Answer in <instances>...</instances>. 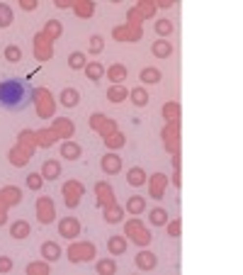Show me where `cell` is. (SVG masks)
<instances>
[{"label": "cell", "mask_w": 243, "mask_h": 275, "mask_svg": "<svg viewBox=\"0 0 243 275\" xmlns=\"http://www.w3.org/2000/svg\"><path fill=\"white\" fill-rule=\"evenodd\" d=\"M42 183H44V178H42L39 173H29V175H27V188H29V190H39Z\"/></svg>", "instance_id": "cell-33"}, {"label": "cell", "mask_w": 243, "mask_h": 275, "mask_svg": "<svg viewBox=\"0 0 243 275\" xmlns=\"http://www.w3.org/2000/svg\"><path fill=\"white\" fill-rule=\"evenodd\" d=\"M12 271V261L7 256H0V273H10Z\"/></svg>", "instance_id": "cell-37"}, {"label": "cell", "mask_w": 243, "mask_h": 275, "mask_svg": "<svg viewBox=\"0 0 243 275\" xmlns=\"http://www.w3.org/2000/svg\"><path fill=\"white\" fill-rule=\"evenodd\" d=\"M129 95H131V102H134L136 107H146V105H148V93H146L144 88H134Z\"/></svg>", "instance_id": "cell-25"}, {"label": "cell", "mask_w": 243, "mask_h": 275, "mask_svg": "<svg viewBox=\"0 0 243 275\" xmlns=\"http://www.w3.org/2000/svg\"><path fill=\"white\" fill-rule=\"evenodd\" d=\"M158 7L168 10V7H173V0H161V2H158Z\"/></svg>", "instance_id": "cell-40"}, {"label": "cell", "mask_w": 243, "mask_h": 275, "mask_svg": "<svg viewBox=\"0 0 243 275\" xmlns=\"http://www.w3.org/2000/svg\"><path fill=\"white\" fill-rule=\"evenodd\" d=\"M34 88L24 78H5L0 80V107L10 112H22L29 107Z\"/></svg>", "instance_id": "cell-1"}, {"label": "cell", "mask_w": 243, "mask_h": 275, "mask_svg": "<svg viewBox=\"0 0 243 275\" xmlns=\"http://www.w3.org/2000/svg\"><path fill=\"white\" fill-rule=\"evenodd\" d=\"M163 115H166L170 122H175V120L180 117V105H178V102H168V105L163 107Z\"/></svg>", "instance_id": "cell-31"}, {"label": "cell", "mask_w": 243, "mask_h": 275, "mask_svg": "<svg viewBox=\"0 0 243 275\" xmlns=\"http://www.w3.org/2000/svg\"><path fill=\"white\" fill-rule=\"evenodd\" d=\"M37 214H39V222H42V224H51V222H54L51 202H49V200H39V202H37Z\"/></svg>", "instance_id": "cell-9"}, {"label": "cell", "mask_w": 243, "mask_h": 275, "mask_svg": "<svg viewBox=\"0 0 243 275\" xmlns=\"http://www.w3.org/2000/svg\"><path fill=\"white\" fill-rule=\"evenodd\" d=\"M20 7L29 12V10H34V7H37V2H34V0H20Z\"/></svg>", "instance_id": "cell-38"}, {"label": "cell", "mask_w": 243, "mask_h": 275, "mask_svg": "<svg viewBox=\"0 0 243 275\" xmlns=\"http://www.w3.org/2000/svg\"><path fill=\"white\" fill-rule=\"evenodd\" d=\"M151 51H153V56H158V59H168V56L173 54V44H170L168 39H158V42H153Z\"/></svg>", "instance_id": "cell-10"}, {"label": "cell", "mask_w": 243, "mask_h": 275, "mask_svg": "<svg viewBox=\"0 0 243 275\" xmlns=\"http://www.w3.org/2000/svg\"><path fill=\"white\" fill-rule=\"evenodd\" d=\"M146 180H148V178H146V171H144V168H139V166L129 168V173H126V183H129V185L139 188V185H144Z\"/></svg>", "instance_id": "cell-11"}, {"label": "cell", "mask_w": 243, "mask_h": 275, "mask_svg": "<svg viewBox=\"0 0 243 275\" xmlns=\"http://www.w3.org/2000/svg\"><path fill=\"white\" fill-rule=\"evenodd\" d=\"M59 234L63 239H68V241H73L78 234H80V222L75 219V217H63L59 222Z\"/></svg>", "instance_id": "cell-4"}, {"label": "cell", "mask_w": 243, "mask_h": 275, "mask_svg": "<svg viewBox=\"0 0 243 275\" xmlns=\"http://www.w3.org/2000/svg\"><path fill=\"white\" fill-rule=\"evenodd\" d=\"M95 271H97V275H115L117 273V261L115 258H102V261H97Z\"/></svg>", "instance_id": "cell-20"}, {"label": "cell", "mask_w": 243, "mask_h": 275, "mask_svg": "<svg viewBox=\"0 0 243 275\" xmlns=\"http://www.w3.org/2000/svg\"><path fill=\"white\" fill-rule=\"evenodd\" d=\"M153 27H156V32H158L161 37H168V34L173 32V22H170V20H156Z\"/></svg>", "instance_id": "cell-30"}, {"label": "cell", "mask_w": 243, "mask_h": 275, "mask_svg": "<svg viewBox=\"0 0 243 275\" xmlns=\"http://www.w3.org/2000/svg\"><path fill=\"white\" fill-rule=\"evenodd\" d=\"M126 95H129V93H126L122 85H112V88L107 90V100H110V102H115V105H117V102H122Z\"/></svg>", "instance_id": "cell-28"}, {"label": "cell", "mask_w": 243, "mask_h": 275, "mask_svg": "<svg viewBox=\"0 0 243 275\" xmlns=\"http://www.w3.org/2000/svg\"><path fill=\"white\" fill-rule=\"evenodd\" d=\"M136 268H141V271H151V268H156V253H151V251H141V253H136Z\"/></svg>", "instance_id": "cell-13"}, {"label": "cell", "mask_w": 243, "mask_h": 275, "mask_svg": "<svg viewBox=\"0 0 243 275\" xmlns=\"http://www.w3.org/2000/svg\"><path fill=\"white\" fill-rule=\"evenodd\" d=\"M51 268H49V261H37V263H29L27 266V275H49Z\"/></svg>", "instance_id": "cell-24"}, {"label": "cell", "mask_w": 243, "mask_h": 275, "mask_svg": "<svg viewBox=\"0 0 243 275\" xmlns=\"http://www.w3.org/2000/svg\"><path fill=\"white\" fill-rule=\"evenodd\" d=\"M85 64H88V61H85V54H83V51H73V54L68 56V66L73 71L85 69Z\"/></svg>", "instance_id": "cell-26"}, {"label": "cell", "mask_w": 243, "mask_h": 275, "mask_svg": "<svg viewBox=\"0 0 243 275\" xmlns=\"http://www.w3.org/2000/svg\"><path fill=\"white\" fill-rule=\"evenodd\" d=\"M95 195L100 198V200H97L100 205H107V207L115 205V202H112V188H110L107 183H97V185H95Z\"/></svg>", "instance_id": "cell-14"}, {"label": "cell", "mask_w": 243, "mask_h": 275, "mask_svg": "<svg viewBox=\"0 0 243 275\" xmlns=\"http://www.w3.org/2000/svg\"><path fill=\"white\" fill-rule=\"evenodd\" d=\"M85 75H88V80H93V83H97L100 78H102V73H105V69H102V64L100 61H90V64H85Z\"/></svg>", "instance_id": "cell-18"}, {"label": "cell", "mask_w": 243, "mask_h": 275, "mask_svg": "<svg viewBox=\"0 0 243 275\" xmlns=\"http://www.w3.org/2000/svg\"><path fill=\"white\" fill-rule=\"evenodd\" d=\"M161 71L156 69V66H148V69H144L139 73V80H144L146 85H156V83H161Z\"/></svg>", "instance_id": "cell-15"}, {"label": "cell", "mask_w": 243, "mask_h": 275, "mask_svg": "<svg viewBox=\"0 0 243 275\" xmlns=\"http://www.w3.org/2000/svg\"><path fill=\"white\" fill-rule=\"evenodd\" d=\"M78 102H80V93H78V90L66 88V90L61 93V105H63V107H75Z\"/></svg>", "instance_id": "cell-19"}, {"label": "cell", "mask_w": 243, "mask_h": 275, "mask_svg": "<svg viewBox=\"0 0 243 275\" xmlns=\"http://www.w3.org/2000/svg\"><path fill=\"white\" fill-rule=\"evenodd\" d=\"M56 7H71V2L68 0H56Z\"/></svg>", "instance_id": "cell-41"}, {"label": "cell", "mask_w": 243, "mask_h": 275, "mask_svg": "<svg viewBox=\"0 0 243 275\" xmlns=\"http://www.w3.org/2000/svg\"><path fill=\"white\" fill-rule=\"evenodd\" d=\"M10 25H12V10L7 5H0V29H5Z\"/></svg>", "instance_id": "cell-32"}, {"label": "cell", "mask_w": 243, "mask_h": 275, "mask_svg": "<svg viewBox=\"0 0 243 275\" xmlns=\"http://www.w3.org/2000/svg\"><path fill=\"white\" fill-rule=\"evenodd\" d=\"M126 209L134 214V217H139L144 209H146V200L144 198H139V195H134V198H129V202H126Z\"/></svg>", "instance_id": "cell-23"}, {"label": "cell", "mask_w": 243, "mask_h": 275, "mask_svg": "<svg viewBox=\"0 0 243 275\" xmlns=\"http://www.w3.org/2000/svg\"><path fill=\"white\" fill-rule=\"evenodd\" d=\"M148 222H151L153 226H166V224H168V212H166L163 207H153V209L148 212Z\"/></svg>", "instance_id": "cell-17"}, {"label": "cell", "mask_w": 243, "mask_h": 275, "mask_svg": "<svg viewBox=\"0 0 243 275\" xmlns=\"http://www.w3.org/2000/svg\"><path fill=\"white\" fill-rule=\"evenodd\" d=\"M166 226H168V236H173V239H178V236H180V229H182L180 219H175V222H168Z\"/></svg>", "instance_id": "cell-35"}, {"label": "cell", "mask_w": 243, "mask_h": 275, "mask_svg": "<svg viewBox=\"0 0 243 275\" xmlns=\"http://www.w3.org/2000/svg\"><path fill=\"white\" fill-rule=\"evenodd\" d=\"M93 256H95V246L93 244H71L68 246V261L71 263L93 261Z\"/></svg>", "instance_id": "cell-3"}, {"label": "cell", "mask_w": 243, "mask_h": 275, "mask_svg": "<svg viewBox=\"0 0 243 275\" xmlns=\"http://www.w3.org/2000/svg\"><path fill=\"white\" fill-rule=\"evenodd\" d=\"M29 231H32V226H29L24 219H20V222H15V224L10 226V236H12V239H17V241L27 239V236H29Z\"/></svg>", "instance_id": "cell-12"}, {"label": "cell", "mask_w": 243, "mask_h": 275, "mask_svg": "<svg viewBox=\"0 0 243 275\" xmlns=\"http://www.w3.org/2000/svg\"><path fill=\"white\" fill-rule=\"evenodd\" d=\"M80 156H83V149H80V144H75V141H63V144H61V158L78 161Z\"/></svg>", "instance_id": "cell-5"}, {"label": "cell", "mask_w": 243, "mask_h": 275, "mask_svg": "<svg viewBox=\"0 0 243 275\" xmlns=\"http://www.w3.org/2000/svg\"><path fill=\"white\" fill-rule=\"evenodd\" d=\"M107 78H110L115 85H122V83H124V78H126V69H124L122 64H115V66H110V69H107Z\"/></svg>", "instance_id": "cell-21"}, {"label": "cell", "mask_w": 243, "mask_h": 275, "mask_svg": "<svg viewBox=\"0 0 243 275\" xmlns=\"http://www.w3.org/2000/svg\"><path fill=\"white\" fill-rule=\"evenodd\" d=\"M122 217H124V209H122L120 205H110V207H107L105 219H107L110 224H117V222H122Z\"/></svg>", "instance_id": "cell-29"}, {"label": "cell", "mask_w": 243, "mask_h": 275, "mask_svg": "<svg viewBox=\"0 0 243 275\" xmlns=\"http://www.w3.org/2000/svg\"><path fill=\"white\" fill-rule=\"evenodd\" d=\"M75 12H80V15H90V7H88V5H75Z\"/></svg>", "instance_id": "cell-39"}, {"label": "cell", "mask_w": 243, "mask_h": 275, "mask_svg": "<svg viewBox=\"0 0 243 275\" xmlns=\"http://www.w3.org/2000/svg\"><path fill=\"white\" fill-rule=\"evenodd\" d=\"M5 59H7L10 64H20V61H22V49H20L17 44L5 47Z\"/></svg>", "instance_id": "cell-27"}, {"label": "cell", "mask_w": 243, "mask_h": 275, "mask_svg": "<svg viewBox=\"0 0 243 275\" xmlns=\"http://www.w3.org/2000/svg\"><path fill=\"white\" fill-rule=\"evenodd\" d=\"M102 49H105V42H102L100 34H95V37L90 39V51H93V54H100Z\"/></svg>", "instance_id": "cell-34"}, {"label": "cell", "mask_w": 243, "mask_h": 275, "mask_svg": "<svg viewBox=\"0 0 243 275\" xmlns=\"http://www.w3.org/2000/svg\"><path fill=\"white\" fill-rule=\"evenodd\" d=\"M61 253H63V251H61V246L56 241H44V244H42V256H44V261H49V263H51V261H59Z\"/></svg>", "instance_id": "cell-8"}, {"label": "cell", "mask_w": 243, "mask_h": 275, "mask_svg": "<svg viewBox=\"0 0 243 275\" xmlns=\"http://www.w3.org/2000/svg\"><path fill=\"white\" fill-rule=\"evenodd\" d=\"M107 251H110L112 256H122V253L126 251V239H124V236H110V239H107Z\"/></svg>", "instance_id": "cell-16"}, {"label": "cell", "mask_w": 243, "mask_h": 275, "mask_svg": "<svg viewBox=\"0 0 243 275\" xmlns=\"http://www.w3.org/2000/svg\"><path fill=\"white\" fill-rule=\"evenodd\" d=\"M124 231H126V236H129L134 244H139V246H148V244H151V234L144 229V224H141L139 219H131V222H126Z\"/></svg>", "instance_id": "cell-2"}, {"label": "cell", "mask_w": 243, "mask_h": 275, "mask_svg": "<svg viewBox=\"0 0 243 275\" xmlns=\"http://www.w3.org/2000/svg\"><path fill=\"white\" fill-rule=\"evenodd\" d=\"M100 166H102V171L105 173H120L122 168V158L117 156V153H107V156H102V161H100Z\"/></svg>", "instance_id": "cell-7"}, {"label": "cell", "mask_w": 243, "mask_h": 275, "mask_svg": "<svg viewBox=\"0 0 243 275\" xmlns=\"http://www.w3.org/2000/svg\"><path fill=\"white\" fill-rule=\"evenodd\" d=\"M105 141H107V146H112V149L117 146V149H120V146H124V141H126V139H124V134H122V132H117V134H112V137L105 139Z\"/></svg>", "instance_id": "cell-36"}, {"label": "cell", "mask_w": 243, "mask_h": 275, "mask_svg": "<svg viewBox=\"0 0 243 275\" xmlns=\"http://www.w3.org/2000/svg\"><path fill=\"white\" fill-rule=\"evenodd\" d=\"M61 175V163L56 158H49V161H44V166H42V178L44 180H59Z\"/></svg>", "instance_id": "cell-6"}, {"label": "cell", "mask_w": 243, "mask_h": 275, "mask_svg": "<svg viewBox=\"0 0 243 275\" xmlns=\"http://www.w3.org/2000/svg\"><path fill=\"white\" fill-rule=\"evenodd\" d=\"M166 175L163 173H156V175H151V198H156V200H161V195H163V180Z\"/></svg>", "instance_id": "cell-22"}]
</instances>
